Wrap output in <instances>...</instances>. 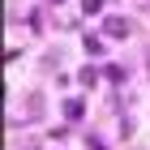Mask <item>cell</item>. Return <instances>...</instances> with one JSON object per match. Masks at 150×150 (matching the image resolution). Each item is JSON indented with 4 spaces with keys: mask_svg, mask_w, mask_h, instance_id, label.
Wrapping results in <instances>:
<instances>
[{
    "mask_svg": "<svg viewBox=\"0 0 150 150\" xmlns=\"http://www.w3.org/2000/svg\"><path fill=\"white\" fill-rule=\"evenodd\" d=\"M103 35H107V39H129V35H133V22L116 13V17H107V22H103Z\"/></svg>",
    "mask_w": 150,
    "mask_h": 150,
    "instance_id": "1",
    "label": "cell"
},
{
    "mask_svg": "<svg viewBox=\"0 0 150 150\" xmlns=\"http://www.w3.org/2000/svg\"><path fill=\"white\" fill-rule=\"evenodd\" d=\"M22 112H26V120H39V116H43V94L30 90V94H26V103H22Z\"/></svg>",
    "mask_w": 150,
    "mask_h": 150,
    "instance_id": "2",
    "label": "cell"
},
{
    "mask_svg": "<svg viewBox=\"0 0 150 150\" xmlns=\"http://www.w3.org/2000/svg\"><path fill=\"white\" fill-rule=\"evenodd\" d=\"M64 116H69V120H81V116H86L81 99H69V103H64Z\"/></svg>",
    "mask_w": 150,
    "mask_h": 150,
    "instance_id": "3",
    "label": "cell"
},
{
    "mask_svg": "<svg viewBox=\"0 0 150 150\" xmlns=\"http://www.w3.org/2000/svg\"><path fill=\"white\" fill-rule=\"evenodd\" d=\"M77 77H81V86H94V81H99V73H94V69H81Z\"/></svg>",
    "mask_w": 150,
    "mask_h": 150,
    "instance_id": "4",
    "label": "cell"
},
{
    "mask_svg": "<svg viewBox=\"0 0 150 150\" xmlns=\"http://www.w3.org/2000/svg\"><path fill=\"white\" fill-rule=\"evenodd\" d=\"M81 9H86V13H94V9H103V0H81Z\"/></svg>",
    "mask_w": 150,
    "mask_h": 150,
    "instance_id": "5",
    "label": "cell"
},
{
    "mask_svg": "<svg viewBox=\"0 0 150 150\" xmlns=\"http://www.w3.org/2000/svg\"><path fill=\"white\" fill-rule=\"evenodd\" d=\"M30 150H39V146H30Z\"/></svg>",
    "mask_w": 150,
    "mask_h": 150,
    "instance_id": "6",
    "label": "cell"
}]
</instances>
